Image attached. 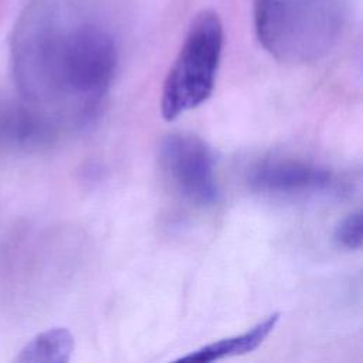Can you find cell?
I'll list each match as a JSON object with an SVG mask.
<instances>
[{
	"label": "cell",
	"instance_id": "1",
	"mask_svg": "<svg viewBox=\"0 0 363 363\" xmlns=\"http://www.w3.org/2000/svg\"><path fill=\"white\" fill-rule=\"evenodd\" d=\"M11 61L30 108L81 126L98 115L111 89L118 48L105 26L65 0H37L16 28Z\"/></svg>",
	"mask_w": 363,
	"mask_h": 363
},
{
	"label": "cell",
	"instance_id": "2",
	"mask_svg": "<svg viewBox=\"0 0 363 363\" xmlns=\"http://www.w3.org/2000/svg\"><path fill=\"white\" fill-rule=\"evenodd\" d=\"M259 44L278 61L308 64L323 58L343 27L339 0H254Z\"/></svg>",
	"mask_w": 363,
	"mask_h": 363
},
{
	"label": "cell",
	"instance_id": "3",
	"mask_svg": "<svg viewBox=\"0 0 363 363\" xmlns=\"http://www.w3.org/2000/svg\"><path fill=\"white\" fill-rule=\"evenodd\" d=\"M223 43L220 16L214 10L196 14L163 84L160 112L166 121L177 119L211 96Z\"/></svg>",
	"mask_w": 363,
	"mask_h": 363
},
{
	"label": "cell",
	"instance_id": "4",
	"mask_svg": "<svg viewBox=\"0 0 363 363\" xmlns=\"http://www.w3.org/2000/svg\"><path fill=\"white\" fill-rule=\"evenodd\" d=\"M159 167L170 190L196 207L213 206L218 199L214 155L197 135L174 132L159 146Z\"/></svg>",
	"mask_w": 363,
	"mask_h": 363
},
{
	"label": "cell",
	"instance_id": "5",
	"mask_svg": "<svg viewBox=\"0 0 363 363\" xmlns=\"http://www.w3.org/2000/svg\"><path fill=\"white\" fill-rule=\"evenodd\" d=\"M251 190L272 197H305L337 191L340 180L322 164L285 156L257 162L247 174Z\"/></svg>",
	"mask_w": 363,
	"mask_h": 363
},
{
	"label": "cell",
	"instance_id": "6",
	"mask_svg": "<svg viewBox=\"0 0 363 363\" xmlns=\"http://www.w3.org/2000/svg\"><path fill=\"white\" fill-rule=\"evenodd\" d=\"M281 315L278 312L271 313L257 325H254L251 329L241 335L224 337L220 340H216L213 343H208L206 346H201L184 356H182L179 360H193V362H216L225 357H235L242 356L247 353H251L257 347H259L264 340L274 332L275 326L279 322Z\"/></svg>",
	"mask_w": 363,
	"mask_h": 363
},
{
	"label": "cell",
	"instance_id": "7",
	"mask_svg": "<svg viewBox=\"0 0 363 363\" xmlns=\"http://www.w3.org/2000/svg\"><path fill=\"white\" fill-rule=\"evenodd\" d=\"M74 347V336L67 328H51L28 340L16 356V362L67 363L71 360Z\"/></svg>",
	"mask_w": 363,
	"mask_h": 363
},
{
	"label": "cell",
	"instance_id": "8",
	"mask_svg": "<svg viewBox=\"0 0 363 363\" xmlns=\"http://www.w3.org/2000/svg\"><path fill=\"white\" fill-rule=\"evenodd\" d=\"M9 129L11 138L27 147L45 146L57 135V123L30 106L18 108L11 115Z\"/></svg>",
	"mask_w": 363,
	"mask_h": 363
},
{
	"label": "cell",
	"instance_id": "9",
	"mask_svg": "<svg viewBox=\"0 0 363 363\" xmlns=\"http://www.w3.org/2000/svg\"><path fill=\"white\" fill-rule=\"evenodd\" d=\"M335 242L345 250H360L363 244L362 211L356 210L339 221L333 233Z\"/></svg>",
	"mask_w": 363,
	"mask_h": 363
}]
</instances>
